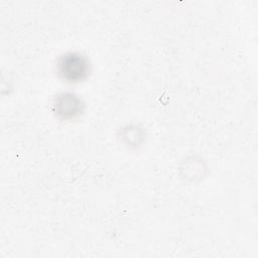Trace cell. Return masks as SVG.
<instances>
[{
  "label": "cell",
  "mask_w": 258,
  "mask_h": 258,
  "mask_svg": "<svg viewBox=\"0 0 258 258\" xmlns=\"http://www.w3.org/2000/svg\"><path fill=\"white\" fill-rule=\"evenodd\" d=\"M80 105L81 102L77 97L71 94H62L57 98L54 107L58 115L63 118H72L80 112Z\"/></svg>",
  "instance_id": "cell-2"
},
{
  "label": "cell",
  "mask_w": 258,
  "mask_h": 258,
  "mask_svg": "<svg viewBox=\"0 0 258 258\" xmlns=\"http://www.w3.org/2000/svg\"><path fill=\"white\" fill-rule=\"evenodd\" d=\"M57 71L63 80L80 82L88 75L89 62L82 54L70 52L60 57L57 63Z\"/></svg>",
  "instance_id": "cell-1"
}]
</instances>
